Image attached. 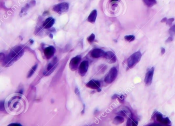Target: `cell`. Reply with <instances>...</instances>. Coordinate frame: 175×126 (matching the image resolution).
Returning <instances> with one entry per match:
<instances>
[{
    "instance_id": "cell-1",
    "label": "cell",
    "mask_w": 175,
    "mask_h": 126,
    "mask_svg": "<svg viewBox=\"0 0 175 126\" xmlns=\"http://www.w3.org/2000/svg\"><path fill=\"white\" fill-rule=\"evenodd\" d=\"M24 53V51L21 47L17 46L13 48L3 60V66L8 67L11 66L23 56Z\"/></svg>"
},
{
    "instance_id": "cell-2",
    "label": "cell",
    "mask_w": 175,
    "mask_h": 126,
    "mask_svg": "<svg viewBox=\"0 0 175 126\" xmlns=\"http://www.w3.org/2000/svg\"><path fill=\"white\" fill-rule=\"evenodd\" d=\"M24 107L23 101L18 97H13L8 103V107L11 111H20Z\"/></svg>"
},
{
    "instance_id": "cell-3",
    "label": "cell",
    "mask_w": 175,
    "mask_h": 126,
    "mask_svg": "<svg viewBox=\"0 0 175 126\" xmlns=\"http://www.w3.org/2000/svg\"><path fill=\"white\" fill-rule=\"evenodd\" d=\"M142 57V54L138 51L132 54L127 59V66L129 69L133 68L139 62Z\"/></svg>"
},
{
    "instance_id": "cell-4",
    "label": "cell",
    "mask_w": 175,
    "mask_h": 126,
    "mask_svg": "<svg viewBox=\"0 0 175 126\" xmlns=\"http://www.w3.org/2000/svg\"><path fill=\"white\" fill-rule=\"evenodd\" d=\"M118 75V70L115 67L111 68L105 77L104 81L107 84L112 83Z\"/></svg>"
},
{
    "instance_id": "cell-5",
    "label": "cell",
    "mask_w": 175,
    "mask_h": 126,
    "mask_svg": "<svg viewBox=\"0 0 175 126\" xmlns=\"http://www.w3.org/2000/svg\"><path fill=\"white\" fill-rule=\"evenodd\" d=\"M69 9V4L66 2L54 5L53 7L52 10L54 12L61 14L67 12Z\"/></svg>"
},
{
    "instance_id": "cell-6",
    "label": "cell",
    "mask_w": 175,
    "mask_h": 126,
    "mask_svg": "<svg viewBox=\"0 0 175 126\" xmlns=\"http://www.w3.org/2000/svg\"><path fill=\"white\" fill-rule=\"evenodd\" d=\"M57 65V59L56 57H55L52 60L49 62L47 67L46 71L44 72V75L45 76H48L50 75L55 69L56 66Z\"/></svg>"
},
{
    "instance_id": "cell-7",
    "label": "cell",
    "mask_w": 175,
    "mask_h": 126,
    "mask_svg": "<svg viewBox=\"0 0 175 126\" xmlns=\"http://www.w3.org/2000/svg\"><path fill=\"white\" fill-rule=\"evenodd\" d=\"M154 71H155V68L153 67L151 68H150L147 71V73H146L145 79H144V82L146 85H151L152 84L153 76H154Z\"/></svg>"
},
{
    "instance_id": "cell-8",
    "label": "cell",
    "mask_w": 175,
    "mask_h": 126,
    "mask_svg": "<svg viewBox=\"0 0 175 126\" xmlns=\"http://www.w3.org/2000/svg\"><path fill=\"white\" fill-rule=\"evenodd\" d=\"M81 60V57L80 55H77L75 57H73L69 62V68L72 71H75L77 69L78 66Z\"/></svg>"
},
{
    "instance_id": "cell-9",
    "label": "cell",
    "mask_w": 175,
    "mask_h": 126,
    "mask_svg": "<svg viewBox=\"0 0 175 126\" xmlns=\"http://www.w3.org/2000/svg\"><path fill=\"white\" fill-rule=\"evenodd\" d=\"M89 67V62L87 60H84L81 63L79 67V72L81 76H83L86 74L88 71Z\"/></svg>"
},
{
    "instance_id": "cell-10",
    "label": "cell",
    "mask_w": 175,
    "mask_h": 126,
    "mask_svg": "<svg viewBox=\"0 0 175 126\" xmlns=\"http://www.w3.org/2000/svg\"><path fill=\"white\" fill-rule=\"evenodd\" d=\"M55 52V48L52 46H50L45 48L44 50V55L47 59L51 58L54 55Z\"/></svg>"
},
{
    "instance_id": "cell-11",
    "label": "cell",
    "mask_w": 175,
    "mask_h": 126,
    "mask_svg": "<svg viewBox=\"0 0 175 126\" xmlns=\"http://www.w3.org/2000/svg\"><path fill=\"white\" fill-rule=\"evenodd\" d=\"M105 52L103 50L99 48L94 49L91 52V56L94 58H99L100 57H104L105 54Z\"/></svg>"
},
{
    "instance_id": "cell-12",
    "label": "cell",
    "mask_w": 175,
    "mask_h": 126,
    "mask_svg": "<svg viewBox=\"0 0 175 126\" xmlns=\"http://www.w3.org/2000/svg\"><path fill=\"white\" fill-rule=\"evenodd\" d=\"M86 86L87 87L93 89H98V90L100 87L101 84L99 81L93 80H91L89 82L87 83V84L86 85Z\"/></svg>"
},
{
    "instance_id": "cell-13",
    "label": "cell",
    "mask_w": 175,
    "mask_h": 126,
    "mask_svg": "<svg viewBox=\"0 0 175 126\" xmlns=\"http://www.w3.org/2000/svg\"><path fill=\"white\" fill-rule=\"evenodd\" d=\"M104 57H105L106 59H108L109 63H114L116 60V58L115 54L111 51L106 52Z\"/></svg>"
},
{
    "instance_id": "cell-14",
    "label": "cell",
    "mask_w": 175,
    "mask_h": 126,
    "mask_svg": "<svg viewBox=\"0 0 175 126\" xmlns=\"http://www.w3.org/2000/svg\"><path fill=\"white\" fill-rule=\"evenodd\" d=\"M55 23V19L50 17L48 18L44 22L43 26L45 29H48L51 28Z\"/></svg>"
},
{
    "instance_id": "cell-15",
    "label": "cell",
    "mask_w": 175,
    "mask_h": 126,
    "mask_svg": "<svg viewBox=\"0 0 175 126\" xmlns=\"http://www.w3.org/2000/svg\"><path fill=\"white\" fill-rule=\"evenodd\" d=\"M36 5V1L35 0H33L30 3L27 4L23 8H22L21 12H20V15L21 14H24L26 13V12L31 7L34 6Z\"/></svg>"
},
{
    "instance_id": "cell-16",
    "label": "cell",
    "mask_w": 175,
    "mask_h": 126,
    "mask_svg": "<svg viewBox=\"0 0 175 126\" xmlns=\"http://www.w3.org/2000/svg\"><path fill=\"white\" fill-rule=\"evenodd\" d=\"M97 17V10H93L88 17V21L91 23H95Z\"/></svg>"
},
{
    "instance_id": "cell-17",
    "label": "cell",
    "mask_w": 175,
    "mask_h": 126,
    "mask_svg": "<svg viewBox=\"0 0 175 126\" xmlns=\"http://www.w3.org/2000/svg\"><path fill=\"white\" fill-rule=\"evenodd\" d=\"M124 121V119L122 116H117L114 118V120H113V123L115 124H119L123 123Z\"/></svg>"
},
{
    "instance_id": "cell-18",
    "label": "cell",
    "mask_w": 175,
    "mask_h": 126,
    "mask_svg": "<svg viewBox=\"0 0 175 126\" xmlns=\"http://www.w3.org/2000/svg\"><path fill=\"white\" fill-rule=\"evenodd\" d=\"M145 4L149 7H152L157 3L156 0H143Z\"/></svg>"
},
{
    "instance_id": "cell-19",
    "label": "cell",
    "mask_w": 175,
    "mask_h": 126,
    "mask_svg": "<svg viewBox=\"0 0 175 126\" xmlns=\"http://www.w3.org/2000/svg\"><path fill=\"white\" fill-rule=\"evenodd\" d=\"M138 122L132 120L131 118H129L127 120L126 126H137Z\"/></svg>"
},
{
    "instance_id": "cell-20",
    "label": "cell",
    "mask_w": 175,
    "mask_h": 126,
    "mask_svg": "<svg viewBox=\"0 0 175 126\" xmlns=\"http://www.w3.org/2000/svg\"><path fill=\"white\" fill-rule=\"evenodd\" d=\"M37 67H38V64H36L34 66H33L32 67L31 70L30 71V72H28V75H27V77L28 78H30L32 76V75L34 74L35 72L36 71Z\"/></svg>"
},
{
    "instance_id": "cell-21",
    "label": "cell",
    "mask_w": 175,
    "mask_h": 126,
    "mask_svg": "<svg viewBox=\"0 0 175 126\" xmlns=\"http://www.w3.org/2000/svg\"><path fill=\"white\" fill-rule=\"evenodd\" d=\"M124 39L128 42H131L135 40V37L133 35H129V36H126L124 37Z\"/></svg>"
},
{
    "instance_id": "cell-22",
    "label": "cell",
    "mask_w": 175,
    "mask_h": 126,
    "mask_svg": "<svg viewBox=\"0 0 175 126\" xmlns=\"http://www.w3.org/2000/svg\"><path fill=\"white\" fill-rule=\"evenodd\" d=\"M169 33L170 34V35L171 36V37L175 35V25H173V26H172L169 30Z\"/></svg>"
},
{
    "instance_id": "cell-23",
    "label": "cell",
    "mask_w": 175,
    "mask_h": 126,
    "mask_svg": "<svg viewBox=\"0 0 175 126\" xmlns=\"http://www.w3.org/2000/svg\"><path fill=\"white\" fill-rule=\"evenodd\" d=\"M95 35L93 34H92V35H91L88 38H87V41H89V43H93L94 40H95Z\"/></svg>"
},
{
    "instance_id": "cell-24",
    "label": "cell",
    "mask_w": 175,
    "mask_h": 126,
    "mask_svg": "<svg viewBox=\"0 0 175 126\" xmlns=\"http://www.w3.org/2000/svg\"><path fill=\"white\" fill-rule=\"evenodd\" d=\"M174 18H171V19H168V20H167V21L166 22V24H167V25H171V24H172V23L174 21Z\"/></svg>"
},
{
    "instance_id": "cell-25",
    "label": "cell",
    "mask_w": 175,
    "mask_h": 126,
    "mask_svg": "<svg viewBox=\"0 0 175 126\" xmlns=\"http://www.w3.org/2000/svg\"><path fill=\"white\" fill-rule=\"evenodd\" d=\"M172 40H173V38H172V37L170 36V37H169L167 39V40H166V43H169V42L172 41Z\"/></svg>"
},
{
    "instance_id": "cell-26",
    "label": "cell",
    "mask_w": 175,
    "mask_h": 126,
    "mask_svg": "<svg viewBox=\"0 0 175 126\" xmlns=\"http://www.w3.org/2000/svg\"><path fill=\"white\" fill-rule=\"evenodd\" d=\"M167 18H163V19L161 21V23H164V22H166L167 21Z\"/></svg>"
},
{
    "instance_id": "cell-27",
    "label": "cell",
    "mask_w": 175,
    "mask_h": 126,
    "mask_svg": "<svg viewBox=\"0 0 175 126\" xmlns=\"http://www.w3.org/2000/svg\"><path fill=\"white\" fill-rule=\"evenodd\" d=\"M165 52V50L164 48H161V54H164Z\"/></svg>"
},
{
    "instance_id": "cell-28",
    "label": "cell",
    "mask_w": 175,
    "mask_h": 126,
    "mask_svg": "<svg viewBox=\"0 0 175 126\" xmlns=\"http://www.w3.org/2000/svg\"><path fill=\"white\" fill-rule=\"evenodd\" d=\"M148 126H158V124H156V123H153V124L149 125Z\"/></svg>"
},
{
    "instance_id": "cell-29",
    "label": "cell",
    "mask_w": 175,
    "mask_h": 126,
    "mask_svg": "<svg viewBox=\"0 0 175 126\" xmlns=\"http://www.w3.org/2000/svg\"><path fill=\"white\" fill-rule=\"evenodd\" d=\"M14 125H15V123H10L8 126H14Z\"/></svg>"
},
{
    "instance_id": "cell-30",
    "label": "cell",
    "mask_w": 175,
    "mask_h": 126,
    "mask_svg": "<svg viewBox=\"0 0 175 126\" xmlns=\"http://www.w3.org/2000/svg\"><path fill=\"white\" fill-rule=\"evenodd\" d=\"M15 126H22V125L19 123H15Z\"/></svg>"
},
{
    "instance_id": "cell-31",
    "label": "cell",
    "mask_w": 175,
    "mask_h": 126,
    "mask_svg": "<svg viewBox=\"0 0 175 126\" xmlns=\"http://www.w3.org/2000/svg\"><path fill=\"white\" fill-rule=\"evenodd\" d=\"M119 0H110L111 2H113V1H118Z\"/></svg>"
},
{
    "instance_id": "cell-32",
    "label": "cell",
    "mask_w": 175,
    "mask_h": 126,
    "mask_svg": "<svg viewBox=\"0 0 175 126\" xmlns=\"http://www.w3.org/2000/svg\"><path fill=\"white\" fill-rule=\"evenodd\" d=\"M33 43H34V41H33V40H31V43L32 44Z\"/></svg>"
},
{
    "instance_id": "cell-33",
    "label": "cell",
    "mask_w": 175,
    "mask_h": 126,
    "mask_svg": "<svg viewBox=\"0 0 175 126\" xmlns=\"http://www.w3.org/2000/svg\"><path fill=\"white\" fill-rule=\"evenodd\" d=\"M50 37H51V38L52 39V35H51V34H50Z\"/></svg>"
},
{
    "instance_id": "cell-34",
    "label": "cell",
    "mask_w": 175,
    "mask_h": 126,
    "mask_svg": "<svg viewBox=\"0 0 175 126\" xmlns=\"http://www.w3.org/2000/svg\"><path fill=\"white\" fill-rule=\"evenodd\" d=\"M158 126H162V125H160V124H158ZM166 126H169V125H166Z\"/></svg>"
}]
</instances>
